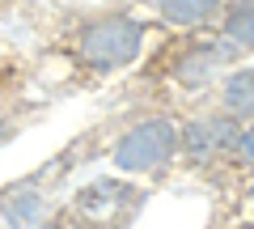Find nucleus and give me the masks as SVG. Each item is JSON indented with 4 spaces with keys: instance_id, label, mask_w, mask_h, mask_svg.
Returning a JSON list of instances; mask_svg holds the SVG:
<instances>
[{
    "instance_id": "13",
    "label": "nucleus",
    "mask_w": 254,
    "mask_h": 229,
    "mask_svg": "<svg viewBox=\"0 0 254 229\" xmlns=\"http://www.w3.org/2000/svg\"><path fill=\"white\" fill-rule=\"evenodd\" d=\"M233 229H254V217H246V221H242V225H233Z\"/></svg>"
},
{
    "instance_id": "2",
    "label": "nucleus",
    "mask_w": 254,
    "mask_h": 229,
    "mask_svg": "<svg viewBox=\"0 0 254 229\" xmlns=\"http://www.w3.org/2000/svg\"><path fill=\"white\" fill-rule=\"evenodd\" d=\"M178 149H182V119L144 115L119 132L106 157H110V170L131 183V178H161L165 170H174Z\"/></svg>"
},
{
    "instance_id": "11",
    "label": "nucleus",
    "mask_w": 254,
    "mask_h": 229,
    "mask_svg": "<svg viewBox=\"0 0 254 229\" xmlns=\"http://www.w3.org/2000/svg\"><path fill=\"white\" fill-rule=\"evenodd\" d=\"M34 229H72V221H68V212H55V217H47L43 225H34Z\"/></svg>"
},
{
    "instance_id": "8",
    "label": "nucleus",
    "mask_w": 254,
    "mask_h": 229,
    "mask_svg": "<svg viewBox=\"0 0 254 229\" xmlns=\"http://www.w3.org/2000/svg\"><path fill=\"white\" fill-rule=\"evenodd\" d=\"M208 102L220 115H229L237 128H250L254 123V68H233V73L212 89Z\"/></svg>"
},
{
    "instance_id": "4",
    "label": "nucleus",
    "mask_w": 254,
    "mask_h": 229,
    "mask_svg": "<svg viewBox=\"0 0 254 229\" xmlns=\"http://www.w3.org/2000/svg\"><path fill=\"white\" fill-rule=\"evenodd\" d=\"M144 200L136 183H127L119 174H102L93 183L76 187V195L68 200V221L72 229H119V217L123 212H136V204Z\"/></svg>"
},
{
    "instance_id": "12",
    "label": "nucleus",
    "mask_w": 254,
    "mask_h": 229,
    "mask_svg": "<svg viewBox=\"0 0 254 229\" xmlns=\"http://www.w3.org/2000/svg\"><path fill=\"white\" fill-rule=\"evenodd\" d=\"M246 204H250V212H254V174L246 178Z\"/></svg>"
},
{
    "instance_id": "6",
    "label": "nucleus",
    "mask_w": 254,
    "mask_h": 229,
    "mask_svg": "<svg viewBox=\"0 0 254 229\" xmlns=\"http://www.w3.org/2000/svg\"><path fill=\"white\" fill-rule=\"evenodd\" d=\"M47 217H55V212H51V195L38 178L17 183L13 191L0 195V229H34Z\"/></svg>"
},
{
    "instance_id": "1",
    "label": "nucleus",
    "mask_w": 254,
    "mask_h": 229,
    "mask_svg": "<svg viewBox=\"0 0 254 229\" xmlns=\"http://www.w3.org/2000/svg\"><path fill=\"white\" fill-rule=\"evenodd\" d=\"M144 43H148V21L136 9L85 13L68 34L72 64L89 68L93 76H115L123 68H131L144 55Z\"/></svg>"
},
{
    "instance_id": "5",
    "label": "nucleus",
    "mask_w": 254,
    "mask_h": 229,
    "mask_svg": "<svg viewBox=\"0 0 254 229\" xmlns=\"http://www.w3.org/2000/svg\"><path fill=\"white\" fill-rule=\"evenodd\" d=\"M237 132H242V128L208 102V106H199L195 115H187V119H182V149H178V161L190 165V170H212V165H220V161H233Z\"/></svg>"
},
{
    "instance_id": "9",
    "label": "nucleus",
    "mask_w": 254,
    "mask_h": 229,
    "mask_svg": "<svg viewBox=\"0 0 254 229\" xmlns=\"http://www.w3.org/2000/svg\"><path fill=\"white\" fill-rule=\"evenodd\" d=\"M216 34L237 55H254V4H225L216 21Z\"/></svg>"
},
{
    "instance_id": "7",
    "label": "nucleus",
    "mask_w": 254,
    "mask_h": 229,
    "mask_svg": "<svg viewBox=\"0 0 254 229\" xmlns=\"http://www.w3.org/2000/svg\"><path fill=\"white\" fill-rule=\"evenodd\" d=\"M220 9L225 4H216V0H165V4L148 9V17L170 26L174 34H208V30H216Z\"/></svg>"
},
{
    "instance_id": "3",
    "label": "nucleus",
    "mask_w": 254,
    "mask_h": 229,
    "mask_svg": "<svg viewBox=\"0 0 254 229\" xmlns=\"http://www.w3.org/2000/svg\"><path fill=\"white\" fill-rule=\"evenodd\" d=\"M233 68H242V55L216 30H208V34H182L161 55V73L182 93H212Z\"/></svg>"
},
{
    "instance_id": "14",
    "label": "nucleus",
    "mask_w": 254,
    "mask_h": 229,
    "mask_svg": "<svg viewBox=\"0 0 254 229\" xmlns=\"http://www.w3.org/2000/svg\"><path fill=\"white\" fill-rule=\"evenodd\" d=\"M0 17H4V9H0Z\"/></svg>"
},
{
    "instance_id": "10",
    "label": "nucleus",
    "mask_w": 254,
    "mask_h": 229,
    "mask_svg": "<svg viewBox=\"0 0 254 229\" xmlns=\"http://www.w3.org/2000/svg\"><path fill=\"white\" fill-rule=\"evenodd\" d=\"M229 165H237V170L254 174V123L237 132V149H233V161H229Z\"/></svg>"
}]
</instances>
